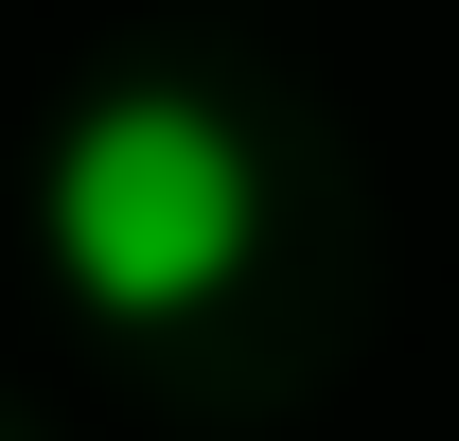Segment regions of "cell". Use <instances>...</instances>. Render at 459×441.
I'll return each instance as SVG.
<instances>
[{
	"label": "cell",
	"instance_id": "obj_1",
	"mask_svg": "<svg viewBox=\"0 0 459 441\" xmlns=\"http://www.w3.org/2000/svg\"><path fill=\"white\" fill-rule=\"evenodd\" d=\"M247 229H265V177H247V142L195 89H107L54 142V265H71L89 318H195V300H230Z\"/></svg>",
	"mask_w": 459,
	"mask_h": 441
}]
</instances>
